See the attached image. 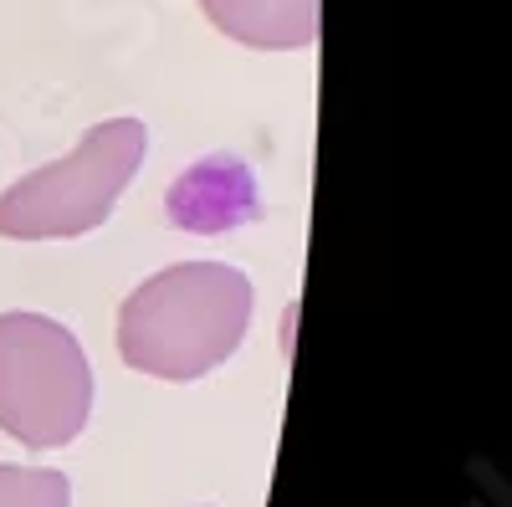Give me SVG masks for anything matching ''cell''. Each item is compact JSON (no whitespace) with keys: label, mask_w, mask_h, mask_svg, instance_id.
Segmentation results:
<instances>
[{"label":"cell","mask_w":512,"mask_h":507,"mask_svg":"<svg viewBox=\"0 0 512 507\" xmlns=\"http://www.w3.org/2000/svg\"><path fill=\"white\" fill-rule=\"evenodd\" d=\"M256 292L241 267L180 262L139 282L118 308V354L128 369L190 385L221 369L251 328Z\"/></svg>","instance_id":"obj_1"},{"label":"cell","mask_w":512,"mask_h":507,"mask_svg":"<svg viewBox=\"0 0 512 507\" xmlns=\"http://www.w3.org/2000/svg\"><path fill=\"white\" fill-rule=\"evenodd\" d=\"M149 134L139 118H108L52 164L21 175L0 195V236L11 241H72L98 231L118 195L134 185Z\"/></svg>","instance_id":"obj_2"},{"label":"cell","mask_w":512,"mask_h":507,"mask_svg":"<svg viewBox=\"0 0 512 507\" xmlns=\"http://www.w3.org/2000/svg\"><path fill=\"white\" fill-rule=\"evenodd\" d=\"M93 415V364L77 333L41 313H0V431L31 451H57Z\"/></svg>","instance_id":"obj_3"},{"label":"cell","mask_w":512,"mask_h":507,"mask_svg":"<svg viewBox=\"0 0 512 507\" xmlns=\"http://www.w3.org/2000/svg\"><path fill=\"white\" fill-rule=\"evenodd\" d=\"M200 11L251 52H303L318 36V0H200Z\"/></svg>","instance_id":"obj_4"},{"label":"cell","mask_w":512,"mask_h":507,"mask_svg":"<svg viewBox=\"0 0 512 507\" xmlns=\"http://www.w3.org/2000/svg\"><path fill=\"white\" fill-rule=\"evenodd\" d=\"M0 507H72L67 472L0 461Z\"/></svg>","instance_id":"obj_5"}]
</instances>
